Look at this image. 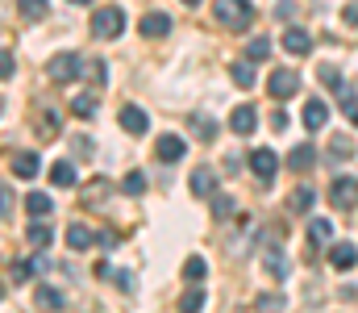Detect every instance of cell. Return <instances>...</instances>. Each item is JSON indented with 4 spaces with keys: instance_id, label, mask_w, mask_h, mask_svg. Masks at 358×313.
Listing matches in <instances>:
<instances>
[{
    "instance_id": "obj_1",
    "label": "cell",
    "mask_w": 358,
    "mask_h": 313,
    "mask_svg": "<svg viewBox=\"0 0 358 313\" xmlns=\"http://www.w3.org/2000/svg\"><path fill=\"white\" fill-rule=\"evenodd\" d=\"M213 17H217V25L221 29H250V21H255V4L250 0H213Z\"/></svg>"
},
{
    "instance_id": "obj_2",
    "label": "cell",
    "mask_w": 358,
    "mask_h": 313,
    "mask_svg": "<svg viewBox=\"0 0 358 313\" xmlns=\"http://www.w3.org/2000/svg\"><path fill=\"white\" fill-rule=\"evenodd\" d=\"M46 76H50L55 84H76V80H84V59H80L76 50H63V55H55V59L46 63Z\"/></svg>"
},
{
    "instance_id": "obj_3",
    "label": "cell",
    "mask_w": 358,
    "mask_h": 313,
    "mask_svg": "<svg viewBox=\"0 0 358 313\" xmlns=\"http://www.w3.org/2000/svg\"><path fill=\"white\" fill-rule=\"evenodd\" d=\"M92 34H96V38H121V34H125V13H121L117 4L96 8V13H92Z\"/></svg>"
},
{
    "instance_id": "obj_4",
    "label": "cell",
    "mask_w": 358,
    "mask_h": 313,
    "mask_svg": "<svg viewBox=\"0 0 358 313\" xmlns=\"http://www.w3.org/2000/svg\"><path fill=\"white\" fill-rule=\"evenodd\" d=\"M267 92L275 97V101H287V97H296L300 92V76L292 71V67H275L267 80Z\"/></svg>"
},
{
    "instance_id": "obj_5",
    "label": "cell",
    "mask_w": 358,
    "mask_h": 313,
    "mask_svg": "<svg viewBox=\"0 0 358 313\" xmlns=\"http://www.w3.org/2000/svg\"><path fill=\"white\" fill-rule=\"evenodd\" d=\"M329 201L338 209H355L358 205V180L355 176H338V180L329 184Z\"/></svg>"
},
{
    "instance_id": "obj_6",
    "label": "cell",
    "mask_w": 358,
    "mask_h": 313,
    "mask_svg": "<svg viewBox=\"0 0 358 313\" xmlns=\"http://www.w3.org/2000/svg\"><path fill=\"white\" fill-rule=\"evenodd\" d=\"M250 172H255L259 180H275V172H279V155H275L271 146H255V151H250Z\"/></svg>"
},
{
    "instance_id": "obj_7",
    "label": "cell",
    "mask_w": 358,
    "mask_h": 313,
    "mask_svg": "<svg viewBox=\"0 0 358 313\" xmlns=\"http://www.w3.org/2000/svg\"><path fill=\"white\" fill-rule=\"evenodd\" d=\"M38 172H42V155L38 151H17L13 155V176L17 180H34Z\"/></svg>"
},
{
    "instance_id": "obj_8",
    "label": "cell",
    "mask_w": 358,
    "mask_h": 313,
    "mask_svg": "<svg viewBox=\"0 0 358 313\" xmlns=\"http://www.w3.org/2000/svg\"><path fill=\"white\" fill-rule=\"evenodd\" d=\"M283 50H287V55H313V34L300 29V25L283 29Z\"/></svg>"
},
{
    "instance_id": "obj_9",
    "label": "cell",
    "mask_w": 358,
    "mask_h": 313,
    "mask_svg": "<svg viewBox=\"0 0 358 313\" xmlns=\"http://www.w3.org/2000/svg\"><path fill=\"white\" fill-rule=\"evenodd\" d=\"M255 125H259V113H255L250 104H238V109L229 113V130H234L238 138H246V134H255Z\"/></svg>"
},
{
    "instance_id": "obj_10",
    "label": "cell",
    "mask_w": 358,
    "mask_h": 313,
    "mask_svg": "<svg viewBox=\"0 0 358 313\" xmlns=\"http://www.w3.org/2000/svg\"><path fill=\"white\" fill-rule=\"evenodd\" d=\"M138 34H146V38H167V34H171V17H167V13H146V17L138 21Z\"/></svg>"
},
{
    "instance_id": "obj_11",
    "label": "cell",
    "mask_w": 358,
    "mask_h": 313,
    "mask_svg": "<svg viewBox=\"0 0 358 313\" xmlns=\"http://www.w3.org/2000/svg\"><path fill=\"white\" fill-rule=\"evenodd\" d=\"M121 130H125V134H146V130H150V117H146V109H138V104H125V109H121Z\"/></svg>"
},
{
    "instance_id": "obj_12",
    "label": "cell",
    "mask_w": 358,
    "mask_h": 313,
    "mask_svg": "<svg viewBox=\"0 0 358 313\" xmlns=\"http://www.w3.org/2000/svg\"><path fill=\"white\" fill-rule=\"evenodd\" d=\"M192 197H196V201H208V197H217V172H208V167L192 172Z\"/></svg>"
},
{
    "instance_id": "obj_13",
    "label": "cell",
    "mask_w": 358,
    "mask_h": 313,
    "mask_svg": "<svg viewBox=\"0 0 358 313\" xmlns=\"http://www.w3.org/2000/svg\"><path fill=\"white\" fill-rule=\"evenodd\" d=\"M155 151H159V159H163V163H179V159L187 155V142H183L179 134H163Z\"/></svg>"
},
{
    "instance_id": "obj_14",
    "label": "cell",
    "mask_w": 358,
    "mask_h": 313,
    "mask_svg": "<svg viewBox=\"0 0 358 313\" xmlns=\"http://www.w3.org/2000/svg\"><path fill=\"white\" fill-rule=\"evenodd\" d=\"M329 263H334L338 272H350L358 263V246L355 242H334V246H329Z\"/></svg>"
},
{
    "instance_id": "obj_15",
    "label": "cell",
    "mask_w": 358,
    "mask_h": 313,
    "mask_svg": "<svg viewBox=\"0 0 358 313\" xmlns=\"http://www.w3.org/2000/svg\"><path fill=\"white\" fill-rule=\"evenodd\" d=\"M300 121H304V130H325V121H329V104L325 101H304Z\"/></svg>"
},
{
    "instance_id": "obj_16",
    "label": "cell",
    "mask_w": 358,
    "mask_h": 313,
    "mask_svg": "<svg viewBox=\"0 0 358 313\" xmlns=\"http://www.w3.org/2000/svg\"><path fill=\"white\" fill-rule=\"evenodd\" d=\"M263 267H267V276H275V280H287V272H292L287 267V255L279 246H267L263 251Z\"/></svg>"
},
{
    "instance_id": "obj_17",
    "label": "cell",
    "mask_w": 358,
    "mask_h": 313,
    "mask_svg": "<svg viewBox=\"0 0 358 313\" xmlns=\"http://www.w3.org/2000/svg\"><path fill=\"white\" fill-rule=\"evenodd\" d=\"M34 305H38L42 313H59V309H63V293H59V288H50V284H38Z\"/></svg>"
},
{
    "instance_id": "obj_18",
    "label": "cell",
    "mask_w": 358,
    "mask_h": 313,
    "mask_svg": "<svg viewBox=\"0 0 358 313\" xmlns=\"http://www.w3.org/2000/svg\"><path fill=\"white\" fill-rule=\"evenodd\" d=\"M92 242H96V234H92L84 221H71V230H67V246L71 251H88Z\"/></svg>"
},
{
    "instance_id": "obj_19",
    "label": "cell",
    "mask_w": 358,
    "mask_h": 313,
    "mask_svg": "<svg viewBox=\"0 0 358 313\" xmlns=\"http://www.w3.org/2000/svg\"><path fill=\"white\" fill-rule=\"evenodd\" d=\"M317 163V151L308 146V142H300V146H292V155H287V167H296V172H308Z\"/></svg>"
},
{
    "instance_id": "obj_20",
    "label": "cell",
    "mask_w": 358,
    "mask_h": 313,
    "mask_svg": "<svg viewBox=\"0 0 358 313\" xmlns=\"http://www.w3.org/2000/svg\"><path fill=\"white\" fill-rule=\"evenodd\" d=\"M50 184H55V188H71V184H76V163H71V159H59V163L50 167Z\"/></svg>"
},
{
    "instance_id": "obj_21",
    "label": "cell",
    "mask_w": 358,
    "mask_h": 313,
    "mask_svg": "<svg viewBox=\"0 0 358 313\" xmlns=\"http://www.w3.org/2000/svg\"><path fill=\"white\" fill-rule=\"evenodd\" d=\"M25 238H29V246H38V251H46L55 234H50V225H46V221H38V217H34V225L25 230Z\"/></svg>"
},
{
    "instance_id": "obj_22",
    "label": "cell",
    "mask_w": 358,
    "mask_h": 313,
    "mask_svg": "<svg viewBox=\"0 0 358 313\" xmlns=\"http://www.w3.org/2000/svg\"><path fill=\"white\" fill-rule=\"evenodd\" d=\"M50 209H55V201H50L46 193H29V197H25V213H29V217H46Z\"/></svg>"
},
{
    "instance_id": "obj_23",
    "label": "cell",
    "mask_w": 358,
    "mask_h": 313,
    "mask_svg": "<svg viewBox=\"0 0 358 313\" xmlns=\"http://www.w3.org/2000/svg\"><path fill=\"white\" fill-rule=\"evenodd\" d=\"M204 301H208V297H204V288H187V293L179 297V313H200V309H204Z\"/></svg>"
},
{
    "instance_id": "obj_24",
    "label": "cell",
    "mask_w": 358,
    "mask_h": 313,
    "mask_svg": "<svg viewBox=\"0 0 358 313\" xmlns=\"http://www.w3.org/2000/svg\"><path fill=\"white\" fill-rule=\"evenodd\" d=\"M313 205H317V193H313L308 184H300V188L292 193V209H296V213H308Z\"/></svg>"
},
{
    "instance_id": "obj_25",
    "label": "cell",
    "mask_w": 358,
    "mask_h": 313,
    "mask_svg": "<svg viewBox=\"0 0 358 313\" xmlns=\"http://www.w3.org/2000/svg\"><path fill=\"white\" fill-rule=\"evenodd\" d=\"M234 84H238V88H255V63H250V59L234 63Z\"/></svg>"
},
{
    "instance_id": "obj_26",
    "label": "cell",
    "mask_w": 358,
    "mask_h": 313,
    "mask_svg": "<svg viewBox=\"0 0 358 313\" xmlns=\"http://www.w3.org/2000/svg\"><path fill=\"white\" fill-rule=\"evenodd\" d=\"M192 125H196V138H200V142H213V138H217V121H213V117L196 113V117H192Z\"/></svg>"
},
{
    "instance_id": "obj_27",
    "label": "cell",
    "mask_w": 358,
    "mask_h": 313,
    "mask_svg": "<svg viewBox=\"0 0 358 313\" xmlns=\"http://www.w3.org/2000/svg\"><path fill=\"white\" fill-rule=\"evenodd\" d=\"M350 155H355V142H350L346 134H338V138L329 142V159L338 163V159H350Z\"/></svg>"
},
{
    "instance_id": "obj_28",
    "label": "cell",
    "mask_w": 358,
    "mask_h": 313,
    "mask_svg": "<svg viewBox=\"0 0 358 313\" xmlns=\"http://www.w3.org/2000/svg\"><path fill=\"white\" fill-rule=\"evenodd\" d=\"M121 193H125V197H142V193H146V176H142V172H129V176L121 180Z\"/></svg>"
},
{
    "instance_id": "obj_29",
    "label": "cell",
    "mask_w": 358,
    "mask_h": 313,
    "mask_svg": "<svg viewBox=\"0 0 358 313\" xmlns=\"http://www.w3.org/2000/svg\"><path fill=\"white\" fill-rule=\"evenodd\" d=\"M183 276H187V280H192V284H200V280H204V276H208V263H204V259H200V255H192V259H187V263H183Z\"/></svg>"
},
{
    "instance_id": "obj_30",
    "label": "cell",
    "mask_w": 358,
    "mask_h": 313,
    "mask_svg": "<svg viewBox=\"0 0 358 313\" xmlns=\"http://www.w3.org/2000/svg\"><path fill=\"white\" fill-rule=\"evenodd\" d=\"M46 13H50L46 0H21V17H25V21H42Z\"/></svg>"
},
{
    "instance_id": "obj_31",
    "label": "cell",
    "mask_w": 358,
    "mask_h": 313,
    "mask_svg": "<svg viewBox=\"0 0 358 313\" xmlns=\"http://www.w3.org/2000/svg\"><path fill=\"white\" fill-rule=\"evenodd\" d=\"M283 309H287L283 293H263V297H259V313H283Z\"/></svg>"
},
{
    "instance_id": "obj_32",
    "label": "cell",
    "mask_w": 358,
    "mask_h": 313,
    "mask_svg": "<svg viewBox=\"0 0 358 313\" xmlns=\"http://www.w3.org/2000/svg\"><path fill=\"white\" fill-rule=\"evenodd\" d=\"M246 59H250V63L271 59V38H250V46H246Z\"/></svg>"
},
{
    "instance_id": "obj_33",
    "label": "cell",
    "mask_w": 358,
    "mask_h": 313,
    "mask_svg": "<svg viewBox=\"0 0 358 313\" xmlns=\"http://www.w3.org/2000/svg\"><path fill=\"white\" fill-rule=\"evenodd\" d=\"M71 113H76V117H92V113H96V97H92V92H80V97L71 101Z\"/></svg>"
},
{
    "instance_id": "obj_34",
    "label": "cell",
    "mask_w": 358,
    "mask_h": 313,
    "mask_svg": "<svg viewBox=\"0 0 358 313\" xmlns=\"http://www.w3.org/2000/svg\"><path fill=\"white\" fill-rule=\"evenodd\" d=\"M308 238H313V242H329V238H334V225H329L325 217H317V221L308 225Z\"/></svg>"
},
{
    "instance_id": "obj_35",
    "label": "cell",
    "mask_w": 358,
    "mask_h": 313,
    "mask_svg": "<svg viewBox=\"0 0 358 313\" xmlns=\"http://www.w3.org/2000/svg\"><path fill=\"white\" fill-rule=\"evenodd\" d=\"M317 76H321V84H325V88H334V92H342V88H346V80H342V71H334V67H321Z\"/></svg>"
},
{
    "instance_id": "obj_36",
    "label": "cell",
    "mask_w": 358,
    "mask_h": 313,
    "mask_svg": "<svg viewBox=\"0 0 358 313\" xmlns=\"http://www.w3.org/2000/svg\"><path fill=\"white\" fill-rule=\"evenodd\" d=\"M234 197H225V193H217V197H213V217H229V213H234Z\"/></svg>"
},
{
    "instance_id": "obj_37",
    "label": "cell",
    "mask_w": 358,
    "mask_h": 313,
    "mask_svg": "<svg viewBox=\"0 0 358 313\" xmlns=\"http://www.w3.org/2000/svg\"><path fill=\"white\" fill-rule=\"evenodd\" d=\"M13 201H17V197H13V188H8V184L0 180V221H4L8 213H13Z\"/></svg>"
},
{
    "instance_id": "obj_38",
    "label": "cell",
    "mask_w": 358,
    "mask_h": 313,
    "mask_svg": "<svg viewBox=\"0 0 358 313\" xmlns=\"http://www.w3.org/2000/svg\"><path fill=\"white\" fill-rule=\"evenodd\" d=\"M59 134V117L55 113H42V138H55Z\"/></svg>"
},
{
    "instance_id": "obj_39",
    "label": "cell",
    "mask_w": 358,
    "mask_h": 313,
    "mask_svg": "<svg viewBox=\"0 0 358 313\" xmlns=\"http://www.w3.org/2000/svg\"><path fill=\"white\" fill-rule=\"evenodd\" d=\"M342 113H346L350 125H358V97H346V101H342Z\"/></svg>"
},
{
    "instance_id": "obj_40",
    "label": "cell",
    "mask_w": 358,
    "mask_h": 313,
    "mask_svg": "<svg viewBox=\"0 0 358 313\" xmlns=\"http://www.w3.org/2000/svg\"><path fill=\"white\" fill-rule=\"evenodd\" d=\"M29 276H34V267H29L25 259H17V263H13V280H29Z\"/></svg>"
},
{
    "instance_id": "obj_41",
    "label": "cell",
    "mask_w": 358,
    "mask_h": 313,
    "mask_svg": "<svg viewBox=\"0 0 358 313\" xmlns=\"http://www.w3.org/2000/svg\"><path fill=\"white\" fill-rule=\"evenodd\" d=\"M29 267H34V276H42V272H50V259H46V255H34Z\"/></svg>"
},
{
    "instance_id": "obj_42",
    "label": "cell",
    "mask_w": 358,
    "mask_h": 313,
    "mask_svg": "<svg viewBox=\"0 0 358 313\" xmlns=\"http://www.w3.org/2000/svg\"><path fill=\"white\" fill-rule=\"evenodd\" d=\"M8 76H13V55L0 50V80H8Z\"/></svg>"
},
{
    "instance_id": "obj_43",
    "label": "cell",
    "mask_w": 358,
    "mask_h": 313,
    "mask_svg": "<svg viewBox=\"0 0 358 313\" xmlns=\"http://www.w3.org/2000/svg\"><path fill=\"white\" fill-rule=\"evenodd\" d=\"M342 17H346V25H358V0H350V4L342 8Z\"/></svg>"
},
{
    "instance_id": "obj_44",
    "label": "cell",
    "mask_w": 358,
    "mask_h": 313,
    "mask_svg": "<svg viewBox=\"0 0 358 313\" xmlns=\"http://www.w3.org/2000/svg\"><path fill=\"white\" fill-rule=\"evenodd\" d=\"M96 242H100V246H104V251H113V246H117V238H113V234H108V230H100V234H96Z\"/></svg>"
},
{
    "instance_id": "obj_45",
    "label": "cell",
    "mask_w": 358,
    "mask_h": 313,
    "mask_svg": "<svg viewBox=\"0 0 358 313\" xmlns=\"http://www.w3.org/2000/svg\"><path fill=\"white\" fill-rule=\"evenodd\" d=\"M71 4H92V0H71Z\"/></svg>"
},
{
    "instance_id": "obj_46",
    "label": "cell",
    "mask_w": 358,
    "mask_h": 313,
    "mask_svg": "<svg viewBox=\"0 0 358 313\" xmlns=\"http://www.w3.org/2000/svg\"><path fill=\"white\" fill-rule=\"evenodd\" d=\"M0 297H4V280H0Z\"/></svg>"
},
{
    "instance_id": "obj_47",
    "label": "cell",
    "mask_w": 358,
    "mask_h": 313,
    "mask_svg": "<svg viewBox=\"0 0 358 313\" xmlns=\"http://www.w3.org/2000/svg\"><path fill=\"white\" fill-rule=\"evenodd\" d=\"M183 4H200V0H183Z\"/></svg>"
},
{
    "instance_id": "obj_48",
    "label": "cell",
    "mask_w": 358,
    "mask_h": 313,
    "mask_svg": "<svg viewBox=\"0 0 358 313\" xmlns=\"http://www.w3.org/2000/svg\"><path fill=\"white\" fill-rule=\"evenodd\" d=\"M0 113H4V97H0Z\"/></svg>"
}]
</instances>
